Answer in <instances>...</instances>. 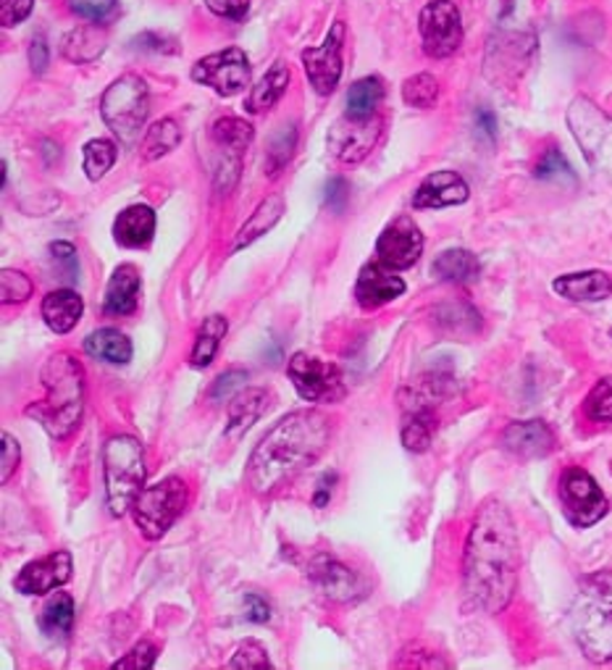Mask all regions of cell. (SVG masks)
<instances>
[{"instance_id":"obj_1","label":"cell","mask_w":612,"mask_h":670,"mask_svg":"<svg viewBox=\"0 0 612 670\" xmlns=\"http://www.w3.org/2000/svg\"><path fill=\"white\" fill-rule=\"evenodd\" d=\"M520 573V542L510 510L489 497L476 510L463 555V592L471 610L497 616L513 603Z\"/></svg>"},{"instance_id":"obj_2","label":"cell","mask_w":612,"mask_h":670,"mask_svg":"<svg viewBox=\"0 0 612 670\" xmlns=\"http://www.w3.org/2000/svg\"><path fill=\"white\" fill-rule=\"evenodd\" d=\"M331 432V418L321 411H295L284 416L250 455V489L261 497L274 494L321 458Z\"/></svg>"},{"instance_id":"obj_3","label":"cell","mask_w":612,"mask_h":670,"mask_svg":"<svg viewBox=\"0 0 612 670\" xmlns=\"http://www.w3.org/2000/svg\"><path fill=\"white\" fill-rule=\"evenodd\" d=\"M45 397L27 407V416L38 421L53 439H68L80 429L85 413V369L72 352H55L40 371Z\"/></svg>"},{"instance_id":"obj_4","label":"cell","mask_w":612,"mask_h":670,"mask_svg":"<svg viewBox=\"0 0 612 670\" xmlns=\"http://www.w3.org/2000/svg\"><path fill=\"white\" fill-rule=\"evenodd\" d=\"M576 645L591 662L612 660V571L583 576L570 607Z\"/></svg>"},{"instance_id":"obj_5","label":"cell","mask_w":612,"mask_h":670,"mask_svg":"<svg viewBox=\"0 0 612 670\" xmlns=\"http://www.w3.org/2000/svg\"><path fill=\"white\" fill-rule=\"evenodd\" d=\"M103 476L110 515L122 518L145 483V450L129 434H116L103 445Z\"/></svg>"},{"instance_id":"obj_6","label":"cell","mask_w":612,"mask_h":670,"mask_svg":"<svg viewBox=\"0 0 612 670\" xmlns=\"http://www.w3.org/2000/svg\"><path fill=\"white\" fill-rule=\"evenodd\" d=\"M150 110L148 82L137 74H124L110 82L101 98V116L118 140L131 145L140 137Z\"/></svg>"},{"instance_id":"obj_7","label":"cell","mask_w":612,"mask_h":670,"mask_svg":"<svg viewBox=\"0 0 612 670\" xmlns=\"http://www.w3.org/2000/svg\"><path fill=\"white\" fill-rule=\"evenodd\" d=\"M187 500V483L177 476L152 483V487L140 489V494L131 502V515H135L137 529L145 539L156 542L169 531L177 518L184 513Z\"/></svg>"},{"instance_id":"obj_8","label":"cell","mask_w":612,"mask_h":670,"mask_svg":"<svg viewBox=\"0 0 612 670\" xmlns=\"http://www.w3.org/2000/svg\"><path fill=\"white\" fill-rule=\"evenodd\" d=\"M560 502L568 523L576 529H589L608 515L610 502L594 476L579 466H570L560 476Z\"/></svg>"},{"instance_id":"obj_9","label":"cell","mask_w":612,"mask_h":670,"mask_svg":"<svg viewBox=\"0 0 612 670\" xmlns=\"http://www.w3.org/2000/svg\"><path fill=\"white\" fill-rule=\"evenodd\" d=\"M287 376L295 384L297 395L308 403H339L347 395L339 365L321 361V358H310L305 352H295L289 358Z\"/></svg>"},{"instance_id":"obj_10","label":"cell","mask_w":612,"mask_h":670,"mask_svg":"<svg viewBox=\"0 0 612 670\" xmlns=\"http://www.w3.org/2000/svg\"><path fill=\"white\" fill-rule=\"evenodd\" d=\"M419 32L429 59H450L463 45V19L452 0H431L421 9Z\"/></svg>"},{"instance_id":"obj_11","label":"cell","mask_w":612,"mask_h":670,"mask_svg":"<svg viewBox=\"0 0 612 670\" xmlns=\"http://www.w3.org/2000/svg\"><path fill=\"white\" fill-rule=\"evenodd\" d=\"M192 79L205 87H213L224 98H232V95L242 93L250 82L247 53L242 47H226V51L205 55L192 66Z\"/></svg>"},{"instance_id":"obj_12","label":"cell","mask_w":612,"mask_h":670,"mask_svg":"<svg viewBox=\"0 0 612 670\" xmlns=\"http://www.w3.org/2000/svg\"><path fill=\"white\" fill-rule=\"evenodd\" d=\"M342 45L345 24L334 22L321 45L303 51L305 77L318 95H331L342 79Z\"/></svg>"},{"instance_id":"obj_13","label":"cell","mask_w":612,"mask_h":670,"mask_svg":"<svg viewBox=\"0 0 612 670\" xmlns=\"http://www.w3.org/2000/svg\"><path fill=\"white\" fill-rule=\"evenodd\" d=\"M381 129H384V121L379 116H368V119L345 116L331 127L329 150L342 163H360L377 148Z\"/></svg>"},{"instance_id":"obj_14","label":"cell","mask_w":612,"mask_h":670,"mask_svg":"<svg viewBox=\"0 0 612 670\" xmlns=\"http://www.w3.org/2000/svg\"><path fill=\"white\" fill-rule=\"evenodd\" d=\"M423 253V234L410 216H398L389 221L384 232L377 240V255L379 260L394 272H405L419 264Z\"/></svg>"},{"instance_id":"obj_15","label":"cell","mask_w":612,"mask_h":670,"mask_svg":"<svg viewBox=\"0 0 612 670\" xmlns=\"http://www.w3.org/2000/svg\"><path fill=\"white\" fill-rule=\"evenodd\" d=\"M308 578L331 603H352V599L366 594V584L360 582L358 573L339 563L337 557L326 555V552L313 557L308 565Z\"/></svg>"},{"instance_id":"obj_16","label":"cell","mask_w":612,"mask_h":670,"mask_svg":"<svg viewBox=\"0 0 612 670\" xmlns=\"http://www.w3.org/2000/svg\"><path fill=\"white\" fill-rule=\"evenodd\" d=\"M213 142L221 150V163H219V184L221 190H226V174L232 179V188L240 177L242 166V153L247 150V145L253 142V127L247 121L236 119V116H226L213 124Z\"/></svg>"},{"instance_id":"obj_17","label":"cell","mask_w":612,"mask_h":670,"mask_svg":"<svg viewBox=\"0 0 612 670\" xmlns=\"http://www.w3.org/2000/svg\"><path fill=\"white\" fill-rule=\"evenodd\" d=\"M74 563L66 550H55L40 561L27 563L19 576L13 578V589L22 594H48L64 586L72 578Z\"/></svg>"},{"instance_id":"obj_18","label":"cell","mask_w":612,"mask_h":670,"mask_svg":"<svg viewBox=\"0 0 612 670\" xmlns=\"http://www.w3.org/2000/svg\"><path fill=\"white\" fill-rule=\"evenodd\" d=\"M568 124L573 127V135L587 153V161L600 163V153H604V142L610 140L612 124L594 103L587 98H576L568 110Z\"/></svg>"},{"instance_id":"obj_19","label":"cell","mask_w":612,"mask_h":670,"mask_svg":"<svg viewBox=\"0 0 612 670\" xmlns=\"http://www.w3.org/2000/svg\"><path fill=\"white\" fill-rule=\"evenodd\" d=\"M402 295H405V281L394 274V268L384 266L381 260L360 268L358 281H355V300L360 302V308L377 310Z\"/></svg>"},{"instance_id":"obj_20","label":"cell","mask_w":612,"mask_h":670,"mask_svg":"<svg viewBox=\"0 0 612 670\" xmlns=\"http://www.w3.org/2000/svg\"><path fill=\"white\" fill-rule=\"evenodd\" d=\"M468 195V182L457 171H434L415 190L413 209H450V205H463Z\"/></svg>"},{"instance_id":"obj_21","label":"cell","mask_w":612,"mask_h":670,"mask_svg":"<svg viewBox=\"0 0 612 670\" xmlns=\"http://www.w3.org/2000/svg\"><path fill=\"white\" fill-rule=\"evenodd\" d=\"M503 447L518 458H547L555 450V434L545 421H516L503 432Z\"/></svg>"},{"instance_id":"obj_22","label":"cell","mask_w":612,"mask_h":670,"mask_svg":"<svg viewBox=\"0 0 612 670\" xmlns=\"http://www.w3.org/2000/svg\"><path fill=\"white\" fill-rule=\"evenodd\" d=\"M140 289H143V279L140 272H137L135 264H122L110 276L108 287H106V297H103V310L106 316H131L140 306Z\"/></svg>"},{"instance_id":"obj_23","label":"cell","mask_w":612,"mask_h":670,"mask_svg":"<svg viewBox=\"0 0 612 670\" xmlns=\"http://www.w3.org/2000/svg\"><path fill=\"white\" fill-rule=\"evenodd\" d=\"M552 289L570 302H600L612 295V279L600 268H591V272L558 276Z\"/></svg>"},{"instance_id":"obj_24","label":"cell","mask_w":612,"mask_h":670,"mask_svg":"<svg viewBox=\"0 0 612 670\" xmlns=\"http://www.w3.org/2000/svg\"><path fill=\"white\" fill-rule=\"evenodd\" d=\"M152 234H156V213L150 205H129L114 221V240L129 251L150 245Z\"/></svg>"},{"instance_id":"obj_25","label":"cell","mask_w":612,"mask_h":670,"mask_svg":"<svg viewBox=\"0 0 612 670\" xmlns=\"http://www.w3.org/2000/svg\"><path fill=\"white\" fill-rule=\"evenodd\" d=\"M271 395L268 390H258V386H250V390L236 392L229 403V424H226V437H240L245 434L250 426L258 421L263 413L268 411Z\"/></svg>"},{"instance_id":"obj_26","label":"cell","mask_w":612,"mask_h":670,"mask_svg":"<svg viewBox=\"0 0 612 670\" xmlns=\"http://www.w3.org/2000/svg\"><path fill=\"white\" fill-rule=\"evenodd\" d=\"M40 310H43V321L48 323V329L55 331V334H68L80 323L85 302H82V297L74 289H55V293L45 295Z\"/></svg>"},{"instance_id":"obj_27","label":"cell","mask_w":612,"mask_h":670,"mask_svg":"<svg viewBox=\"0 0 612 670\" xmlns=\"http://www.w3.org/2000/svg\"><path fill=\"white\" fill-rule=\"evenodd\" d=\"M431 274L440 281H450V285H471L482 274V264L471 251L465 247H450L431 266Z\"/></svg>"},{"instance_id":"obj_28","label":"cell","mask_w":612,"mask_h":670,"mask_svg":"<svg viewBox=\"0 0 612 670\" xmlns=\"http://www.w3.org/2000/svg\"><path fill=\"white\" fill-rule=\"evenodd\" d=\"M289 79H292L289 66L279 59L266 74H263L258 85L253 87V93L247 95V103H245L247 114H263V110L274 108L276 103L282 100V95L287 93Z\"/></svg>"},{"instance_id":"obj_29","label":"cell","mask_w":612,"mask_h":670,"mask_svg":"<svg viewBox=\"0 0 612 670\" xmlns=\"http://www.w3.org/2000/svg\"><path fill=\"white\" fill-rule=\"evenodd\" d=\"M38 624H40V631H43L48 639H55V641L68 639V634L74 631V599H72V594L55 592L53 597L43 605V610H40Z\"/></svg>"},{"instance_id":"obj_30","label":"cell","mask_w":612,"mask_h":670,"mask_svg":"<svg viewBox=\"0 0 612 670\" xmlns=\"http://www.w3.org/2000/svg\"><path fill=\"white\" fill-rule=\"evenodd\" d=\"M85 352L89 358H95V361L124 365L131 361V342L129 337L122 334L118 329H95L93 334H87Z\"/></svg>"},{"instance_id":"obj_31","label":"cell","mask_w":612,"mask_h":670,"mask_svg":"<svg viewBox=\"0 0 612 670\" xmlns=\"http://www.w3.org/2000/svg\"><path fill=\"white\" fill-rule=\"evenodd\" d=\"M284 216V198L282 195H268L258 209L253 211V216L245 221V226H242L240 234H236L234 242V251H242V247H247L250 242H255L263 234H268V230H274L276 224H279V219Z\"/></svg>"},{"instance_id":"obj_32","label":"cell","mask_w":612,"mask_h":670,"mask_svg":"<svg viewBox=\"0 0 612 670\" xmlns=\"http://www.w3.org/2000/svg\"><path fill=\"white\" fill-rule=\"evenodd\" d=\"M103 51H106V32L101 30V24L76 26L64 38V55L72 64H89L101 59Z\"/></svg>"},{"instance_id":"obj_33","label":"cell","mask_w":612,"mask_h":670,"mask_svg":"<svg viewBox=\"0 0 612 670\" xmlns=\"http://www.w3.org/2000/svg\"><path fill=\"white\" fill-rule=\"evenodd\" d=\"M226 329H229V321L224 319V316L221 313L208 316V319L203 321V327H200V331H198V337H194V348L190 355V363L194 365V369H205V365L213 363L215 352H219V348H221V340L226 337Z\"/></svg>"},{"instance_id":"obj_34","label":"cell","mask_w":612,"mask_h":670,"mask_svg":"<svg viewBox=\"0 0 612 670\" xmlns=\"http://www.w3.org/2000/svg\"><path fill=\"white\" fill-rule=\"evenodd\" d=\"M381 100H384V82L379 77H363L352 82L350 89H347V116H355V119L377 116Z\"/></svg>"},{"instance_id":"obj_35","label":"cell","mask_w":612,"mask_h":670,"mask_svg":"<svg viewBox=\"0 0 612 670\" xmlns=\"http://www.w3.org/2000/svg\"><path fill=\"white\" fill-rule=\"evenodd\" d=\"M434 413L431 407H415L405 416V424H402V445L408 447L410 453H426L431 447V439H434Z\"/></svg>"},{"instance_id":"obj_36","label":"cell","mask_w":612,"mask_h":670,"mask_svg":"<svg viewBox=\"0 0 612 670\" xmlns=\"http://www.w3.org/2000/svg\"><path fill=\"white\" fill-rule=\"evenodd\" d=\"M182 140V129L173 119H161L148 129L143 140V158L145 161H158V158L171 153Z\"/></svg>"},{"instance_id":"obj_37","label":"cell","mask_w":612,"mask_h":670,"mask_svg":"<svg viewBox=\"0 0 612 670\" xmlns=\"http://www.w3.org/2000/svg\"><path fill=\"white\" fill-rule=\"evenodd\" d=\"M402 100L410 108H434L436 100H440V82L431 77V74H415V77L405 79V85H402Z\"/></svg>"},{"instance_id":"obj_38","label":"cell","mask_w":612,"mask_h":670,"mask_svg":"<svg viewBox=\"0 0 612 670\" xmlns=\"http://www.w3.org/2000/svg\"><path fill=\"white\" fill-rule=\"evenodd\" d=\"M116 145L110 140H89L85 145V174L89 182H101L114 169Z\"/></svg>"},{"instance_id":"obj_39","label":"cell","mask_w":612,"mask_h":670,"mask_svg":"<svg viewBox=\"0 0 612 670\" xmlns=\"http://www.w3.org/2000/svg\"><path fill=\"white\" fill-rule=\"evenodd\" d=\"M583 411L597 424H612V376H604L594 384V390L583 400Z\"/></svg>"},{"instance_id":"obj_40","label":"cell","mask_w":612,"mask_h":670,"mask_svg":"<svg viewBox=\"0 0 612 670\" xmlns=\"http://www.w3.org/2000/svg\"><path fill=\"white\" fill-rule=\"evenodd\" d=\"M295 145H297L295 124H284V127H279V132L271 137V148H268L271 174H279L284 166L289 163L292 153H295Z\"/></svg>"},{"instance_id":"obj_41","label":"cell","mask_w":612,"mask_h":670,"mask_svg":"<svg viewBox=\"0 0 612 670\" xmlns=\"http://www.w3.org/2000/svg\"><path fill=\"white\" fill-rule=\"evenodd\" d=\"M118 0H68V9L93 24H108L118 17Z\"/></svg>"},{"instance_id":"obj_42","label":"cell","mask_w":612,"mask_h":670,"mask_svg":"<svg viewBox=\"0 0 612 670\" xmlns=\"http://www.w3.org/2000/svg\"><path fill=\"white\" fill-rule=\"evenodd\" d=\"M534 174H537V179H545V182H576L573 169H570L566 156H562L558 148H549L547 153L539 158Z\"/></svg>"},{"instance_id":"obj_43","label":"cell","mask_w":612,"mask_h":670,"mask_svg":"<svg viewBox=\"0 0 612 670\" xmlns=\"http://www.w3.org/2000/svg\"><path fill=\"white\" fill-rule=\"evenodd\" d=\"M32 293H34V285L27 274L13 272V268H3V272H0V297H3L6 306H11V302L30 300Z\"/></svg>"},{"instance_id":"obj_44","label":"cell","mask_w":612,"mask_h":670,"mask_svg":"<svg viewBox=\"0 0 612 670\" xmlns=\"http://www.w3.org/2000/svg\"><path fill=\"white\" fill-rule=\"evenodd\" d=\"M229 668L232 670H268L271 660L261 641L250 639V641H242V645L236 647L234 658L229 660Z\"/></svg>"},{"instance_id":"obj_45","label":"cell","mask_w":612,"mask_h":670,"mask_svg":"<svg viewBox=\"0 0 612 670\" xmlns=\"http://www.w3.org/2000/svg\"><path fill=\"white\" fill-rule=\"evenodd\" d=\"M156 645H150V641H137L122 660L114 662V670H150L156 666Z\"/></svg>"},{"instance_id":"obj_46","label":"cell","mask_w":612,"mask_h":670,"mask_svg":"<svg viewBox=\"0 0 612 670\" xmlns=\"http://www.w3.org/2000/svg\"><path fill=\"white\" fill-rule=\"evenodd\" d=\"M245 382H247L245 369H229L219 379H215L211 392H208V397H211L213 403H224V400L234 397V392H242Z\"/></svg>"},{"instance_id":"obj_47","label":"cell","mask_w":612,"mask_h":670,"mask_svg":"<svg viewBox=\"0 0 612 670\" xmlns=\"http://www.w3.org/2000/svg\"><path fill=\"white\" fill-rule=\"evenodd\" d=\"M324 203L331 213H345L350 203V184L345 177H331L324 188Z\"/></svg>"},{"instance_id":"obj_48","label":"cell","mask_w":612,"mask_h":670,"mask_svg":"<svg viewBox=\"0 0 612 670\" xmlns=\"http://www.w3.org/2000/svg\"><path fill=\"white\" fill-rule=\"evenodd\" d=\"M3 455H0V481L9 483V479L13 476V471H17L19 460H22V447H19V442L11 437L9 432H3Z\"/></svg>"},{"instance_id":"obj_49","label":"cell","mask_w":612,"mask_h":670,"mask_svg":"<svg viewBox=\"0 0 612 670\" xmlns=\"http://www.w3.org/2000/svg\"><path fill=\"white\" fill-rule=\"evenodd\" d=\"M34 9V0H0V24L17 26L30 17Z\"/></svg>"},{"instance_id":"obj_50","label":"cell","mask_w":612,"mask_h":670,"mask_svg":"<svg viewBox=\"0 0 612 670\" xmlns=\"http://www.w3.org/2000/svg\"><path fill=\"white\" fill-rule=\"evenodd\" d=\"M131 47H135V51H143V53H173L177 51V47H173V40H169L166 34H158V32L137 34V38L131 40Z\"/></svg>"},{"instance_id":"obj_51","label":"cell","mask_w":612,"mask_h":670,"mask_svg":"<svg viewBox=\"0 0 612 670\" xmlns=\"http://www.w3.org/2000/svg\"><path fill=\"white\" fill-rule=\"evenodd\" d=\"M51 255L55 264L66 268L68 279H76V274H80V260H76V251L72 242H53Z\"/></svg>"},{"instance_id":"obj_52","label":"cell","mask_w":612,"mask_h":670,"mask_svg":"<svg viewBox=\"0 0 612 670\" xmlns=\"http://www.w3.org/2000/svg\"><path fill=\"white\" fill-rule=\"evenodd\" d=\"M205 6L224 19H242L250 9V0H205Z\"/></svg>"},{"instance_id":"obj_53","label":"cell","mask_w":612,"mask_h":670,"mask_svg":"<svg viewBox=\"0 0 612 670\" xmlns=\"http://www.w3.org/2000/svg\"><path fill=\"white\" fill-rule=\"evenodd\" d=\"M245 607H247V620L250 624H268L271 618V605L266 603V599L261 597V594L255 592H247L245 594Z\"/></svg>"},{"instance_id":"obj_54","label":"cell","mask_w":612,"mask_h":670,"mask_svg":"<svg viewBox=\"0 0 612 670\" xmlns=\"http://www.w3.org/2000/svg\"><path fill=\"white\" fill-rule=\"evenodd\" d=\"M476 129H478V135L486 137V140L495 142L497 140V129H499L495 110H492V108H478L476 110Z\"/></svg>"},{"instance_id":"obj_55","label":"cell","mask_w":612,"mask_h":670,"mask_svg":"<svg viewBox=\"0 0 612 670\" xmlns=\"http://www.w3.org/2000/svg\"><path fill=\"white\" fill-rule=\"evenodd\" d=\"M48 64H51V53H48V45L45 40H34L32 47H30V66L34 74H43Z\"/></svg>"},{"instance_id":"obj_56","label":"cell","mask_w":612,"mask_h":670,"mask_svg":"<svg viewBox=\"0 0 612 670\" xmlns=\"http://www.w3.org/2000/svg\"><path fill=\"white\" fill-rule=\"evenodd\" d=\"M334 483H337V476H334V474H324L321 479H318V489H316V494H313V506H316V508L329 506Z\"/></svg>"}]
</instances>
